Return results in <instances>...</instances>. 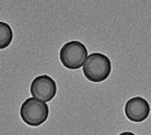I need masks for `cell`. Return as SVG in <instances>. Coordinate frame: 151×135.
Segmentation results:
<instances>
[{"label": "cell", "mask_w": 151, "mask_h": 135, "mask_svg": "<svg viewBox=\"0 0 151 135\" xmlns=\"http://www.w3.org/2000/svg\"><path fill=\"white\" fill-rule=\"evenodd\" d=\"M48 105L34 96L24 100L19 109V116L22 121L30 127H39L44 124L48 118Z\"/></svg>", "instance_id": "7a4b0ae2"}, {"label": "cell", "mask_w": 151, "mask_h": 135, "mask_svg": "<svg viewBox=\"0 0 151 135\" xmlns=\"http://www.w3.org/2000/svg\"><path fill=\"white\" fill-rule=\"evenodd\" d=\"M88 54L86 46L76 40L69 41L62 46L59 51V60L63 66L69 70H76L83 66Z\"/></svg>", "instance_id": "3957f363"}, {"label": "cell", "mask_w": 151, "mask_h": 135, "mask_svg": "<svg viewBox=\"0 0 151 135\" xmlns=\"http://www.w3.org/2000/svg\"><path fill=\"white\" fill-rule=\"evenodd\" d=\"M57 84L56 81L48 75L36 76L30 84V94L32 96L45 103L51 101L56 96Z\"/></svg>", "instance_id": "277c9868"}, {"label": "cell", "mask_w": 151, "mask_h": 135, "mask_svg": "<svg viewBox=\"0 0 151 135\" xmlns=\"http://www.w3.org/2000/svg\"><path fill=\"white\" fill-rule=\"evenodd\" d=\"M14 39V33H12V28L5 22H0V50H4Z\"/></svg>", "instance_id": "8992f818"}, {"label": "cell", "mask_w": 151, "mask_h": 135, "mask_svg": "<svg viewBox=\"0 0 151 135\" xmlns=\"http://www.w3.org/2000/svg\"><path fill=\"white\" fill-rule=\"evenodd\" d=\"M124 115L129 121L140 123L150 115V104L143 96H133L124 105Z\"/></svg>", "instance_id": "5b68a950"}, {"label": "cell", "mask_w": 151, "mask_h": 135, "mask_svg": "<svg viewBox=\"0 0 151 135\" xmlns=\"http://www.w3.org/2000/svg\"><path fill=\"white\" fill-rule=\"evenodd\" d=\"M119 135H135L134 133H131V131H123V133H120Z\"/></svg>", "instance_id": "52a82bcc"}, {"label": "cell", "mask_w": 151, "mask_h": 135, "mask_svg": "<svg viewBox=\"0 0 151 135\" xmlns=\"http://www.w3.org/2000/svg\"><path fill=\"white\" fill-rule=\"evenodd\" d=\"M85 77L91 82H103L111 74V62L103 53H91L82 66Z\"/></svg>", "instance_id": "6da1fadb"}]
</instances>
